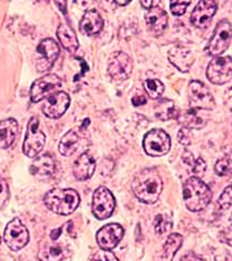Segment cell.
Listing matches in <instances>:
<instances>
[{
    "mask_svg": "<svg viewBox=\"0 0 232 261\" xmlns=\"http://www.w3.org/2000/svg\"><path fill=\"white\" fill-rule=\"evenodd\" d=\"M46 142V136L39 127V120L37 117L30 119L26 140L23 143V152L30 158H34L43 150Z\"/></svg>",
    "mask_w": 232,
    "mask_h": 261,
    "instance_id": "5",
    "label": "cell"
},
{
    "mask_svg": "<svg viewBox=\"0 0 232 261\" xmlns=\"http://www.w3.org/2000/svg\"><path fill=\"white\" fill-rule=\"evenodd\" d=\"M231 169V159L229 156L223 157L219 159L216 165H215V172H216L219 176H223L230 172Z\"/></svg>",
    "mask_w": 232,
    "mask_h": 261,
    "instance_id": "31",
    "label": "cell"
},
{
    "mask_svg": "<svg viewBox=\"0 0 232 261\" xmlns=\"http://www.w3.org/2000/svg\"><path fill=\"white\" fill-rule=\"evenodd\" d=\"M215 260L216 261H231V257L229 254H223V255H218L215 257Z\"/></svg>",
    "mask_w": 232,
    "mask_h": 261,
    "instance_id": "42",
    "label": "cell"
},
{
    "mask_svg": "<svg viewBox=\"0 0 232 261\" xmlns=\"http://www.w3.org/2000/svg\"><path fill=\"white\" fill-rule=\"evenodd\" d=\"M146 102V97L143 95H138L132 98V103L134 106H142Z\"/></svg>",
    "mask_w": 232,
    "mask_h": 261,
    "instance_id": "39",
    "label": "cell"
},
{
    "mask_svg": "<svg viewBox=\"0 0 232 261\" xmlns=\"http://www.w3.org/2000/svg\"><path fill=\"white\" fill-rule=\"evenodd\" d=\"M189 101L191 103V107L194 110L203 109V110H212L215 107V100L202 82L192 81L189 85L188 89Z\"/></svg>",
    "mask_w": 232,
    "mask_h": 261,
    "instance_id": "11",
    "label": "cell"
},
{
    "mask_svg": "<svg viewBox=\"0 0 232 261\" xmlns=\"http://www.w3.org/2000/svg\"><path fill=\"white\" fill-rule=\"evenodd\" d=\"M62 84L61 79L56 74H46L43 77L36 80L31 87V100L38 102L43 100L48 95L59 88Z\"/></svg>",
    "mask_w": 232,
    "mask_h": 261,
    "instance_id": "13",
    "label": "cell"
},
{
    "mask_svg": "<svg viewBox=\"0 0 232 261\" xmlns=\"http://www.w3.org/2000/svg\"><path fill=\"white\" fill-rule=\"evenodd\" d=\"M155 232L157 235H163L172 227V221L166 215H158L155 219Z\"/></svg>",
    "mask_w": 232,
    "mask_h": 261,
    "instance_id": "30",
    "label": "cell"
},
{
    "mask_svg": "<svg viewBox=\"0 0 232 261\" xmlns=\"http://www.w3.org/2000/svg\"><path fill=\"white\" fill-rule=\"evenodd\" d=\"M145 152L151 157H163L171 148V140L164 129L155 128L148 132L143 140Z\"/></svg>",
    "mask_w": 232,
    "mask_h": 261,
    "instance_id": "4",
    "label": "cell"
},
{
    "mask_svg": "<svg viewBox=\"0 0 232 261\" xmlns=\"http://www.w3.org/2000/svg\"><path fill=\"white\" fill-rule=\"evenodd\" d=\"M19 132L16 120L10 118L0 121V149H7L14 143Z\"/></svg>",
    "mask_w": 232,
    "mask_h": 261,
    "instance_id": "21",
    "label": "cell"
},
{
    "mask_svg": "<svg viewBox=\"0 0 232 261\" xmlns=\"http://www.w3.org/2000/svg\"><path fill=\"white\" fill-rule=\"evenodd\" d=\"M95 169L96 163L94 158L88 152H84L74 162L73 174L79 181H85V179L92 177Z\"/></svg>",
    "mask_w": 232,
    "mask_h": 261,
    "instance_id": "19",
    "label": "cell"
},
{
    "mask_svg": "<svg viewBox=\"0 0 232 261\" xmlns=\"http://www.w3.org/2000/svg\"><path fill=\"white\" fill-rule=\"evenodd\" d=\"M154 112L156 118L161 121L176 120L180 114V110L177 108L175 102L169 99H160L154 108Z\"/></svg>",
    "mask_w": 232,
    "mask_h": 261,
    "instance_id": "25",
    "label": "cell"
},
{
    "mask_svg": "<svg viewBox=\"0 0 232 261\" xmlns=\"http://www.w3.org/2000/svg\"><path fill=\"white\" fill-rule=\"evenodd\" d=\"M70 106V96L64 92H57L47 98L43 106V113L47 118L58 119L62 117Z\"/></svg>",
    "mask_w": 232,
    "mask_h": 261,
    "instance_id": "15",
    "label": "cell"
},
{
    "mask_svg": "<svg viewBox=\"0 0 232 261\" xmlns=\"http://www.w3.org/2000/svg\"><path fill=\"white\" fill-rule=\"evenodd\" d=\"M231 35L232 30L230 22L228 20L220 21L216 25V28H215L208 46L206 48L208 55L213 57H217L225 53L230 46Z\"/></svg>",
    "mask_w": 232,
    "mask_h": 261,
    "instance_id": "6",
    "label": "cell"
},
{
    "mask_svg": "<svg viewBox=\"0 0 232 261\" xmlns=\"http://www.w3.org/2000/svg\"><path fill=\"white\" fill-rule=\"evenodd\" d=\"M4 240L7 246L13 251H18L27 246L30 241V235L28 228L21 222L20 219L14 218L7 224Z\"/></svg>",
    "mask_w": 232,
    "mask_h": 261,
    "instance_id": "7",
    "label": "cell"
},
{
    "mask_svg": "<svg viewBox=\"0 0 232 261\" xmlns=\"http://www.w3.org/2000/svg\"><path fill=\"white\" fill-rule=\"evenodd\" d=\"M141 5H142V7L145 8V9L150 10L151 8H153L155 6V3L154 2H141Z\"/></svg>",
    "mask_w": 232,
    "mask_h": 261,
    "instance_id": "43",
    "label": "cell"
},
{
    "mask_svg": "<svg viewBox=\"0 0 232 261\" xmlns=\"http://www.w3.org/2000/svg\"><path fill=\"white\" fill-rule=\"evenodd\" d=\"M104 20L102 15L96 10H88L83 15L80 22V30L87 36H93L98 34L103 30Z\"/></svg>",
    "mask_w": 232,
    "mask_h": 261,
    "instance_id": "20",
    "label": "cell"
},
{
    "mask_svg": "<svg viewBox=\"0 0 232 261\" xmlns=\"http://www.w3.org/2000/svg\"><path fill=\"white\" fill-rule=\"evenodd\" d=\"M65 256V250L62 245L56 243H44L39 246L38 259L40 261H61Z\"/></svg>",
    "mask_w": 232,
    "mask_h": 261,
    "instance_id": "23",
    "label": "cell"
},
{
    "mask_svg": "<svg viewBox=\"0 0 232 261\" xmlns=\"http://www.w3.org/2000/svg\"><path fill=\"white\" fill-rule=\"evenodd\" d=\"M133 70V62L130 56L122 51L112 54L108 61V73L115 82H123L130 77Z\"/></svg>",
    "mask_w": 232,
    "mask_h": 261,
    "instance_id": "12",
    "label": "cell"
},
{
    "mask_svg": "<svg viewBox=\"0 0 232 261\" xmlns=\"http://www.w3.org/2000/svg\"><path fill=\"white\" fill-rule=\"evenodd\" d=\"M193 171L194 173L197 174V175H202L205 171H206V162L202 159V158H197V159H194V162H193Z\"/></svg>",
    "mask_w": 232,
    "mask_h": 261,
    "instance_id": "37",
    "label": "cell"
},
{
    "mask_svg": "<svg viewBox=\"0 0 232 261\" xmlns=\"http://www.w3.org/2000/svg\"><path fill=\"white\" fill-rule=\"evenodd\" d=\"M231 186H228L227 189L223 191V193L221 194L220 198L218 200V203L221 209H228L231 206Z\"/></svg>",
    "mask_w": 232,
    "mask_h": 261,
    "instance_id": "36",
    "label": "cell"
},
{
    "mask_svg": "<svg viewBox=\"0 0 232 261\" xmlns=\"http://www.w3.org/2000/svg\"><path fill=\"white\" fill-rule=\"evenodd\" d=\"M44 202L55 214L68 216L80 205V196L77 191L71 189H54L45 195Z\"/></svg>",
    "mask_w": 232,
    "mask_h": 261,
    "instance_id": "3",
    "label": "cell"
},
{
    "mask_svg": "<svg viewBox=\"0 0 232 261\" xmlns=\"http://www.w3.org/2000/svg\"><path fill=\"white\" fill-rule=\"evenodd\" d=\"M145 22L148 31L153 36L158 37L168 25V14L158 6H154L145 14Z\"/></svg>",
    "mask_w": 232,
    "mask_h": 261,
    "instance_id": "17",
    "label": "cell"
},
{
    "mask_svg": "<svg viewBox=\"0 0 232 261\" xmlns=\"http://www.w3.org/2000/svg\"><path fill=\"white\" fill-rule=\"evenodd\" d=\"M9 185H8L5 178L0 177V210L6 206L7 201L9 200Z\"/></svg>",
    "mask_w": 232,
    "mask_h": 261,
    "instance_id": "32",
    "label": "cell"
},
{
    "mask_svg": "<svg viewBox=\"0 0 232 261\" xmlns=\"http://www.w3.org/2000/svg\"><path fill=\"white\" fill-rule=\"evenodd\" d=\"M79 147V135L76 130H69L59 142V151L64 157H70L77 151Z\"/></svg>",
    "mask_w": 232,
    "mask_h": 261,
    "instance_id": "27",
    "label": "cell"
},
{
    "mask_svg": "<svg viewBox=\"0 0 232 261\" xmlns=\"http://www.w3.org/2000/svg\"><path fill=\"white\" fill-rule=\"evenodd\" d=\"M36 69L39 73L51 70L60 54L59 45L53 38L43 39L36 49Z\"/></svg>",
    "mask_w": 232,
    "mask_h": 261,
    "instance_id": "8",
    "label": "cell"
},
{
    "mask_svg": "<svg viewBox=\"0 0 232 261\" xmlns=\"http://www.w3.org/2000/svg\"><path fill=\"white\" fill-rule=\"evenodd\" d=\"M90 261H119V259L110 250L102 249L101 251L95 252Z\"/></svg>",
    "mask_w": 232,
    "mask_h": 261,
    "instance_id": "33",
    "label": "cell"
},
{
    "mask_svg": "<svg viewBox=\"0 0 232 261\" xmlns=\"http://www.w3.org/2000/svg\"><path fill=\"white\" fill-rule=\"evenodd\" d=\"M124 230L118 223H110L103 226L96 234V240L103 250H111L123 238Z\"/></svg>",
    "mask_w": 232,
    "mask_h": 261,
    "instance_id": "14",
    "label": "cell"
},
{
    "mask_svg": "<svg viewBox=\"0 0 232 261\" xmlns=\"http://www.w3.org/2000/svg\"><path fill=\"white\" fill-rule=\"evenodd\" d=\"M115 5H119V6H126L129 4V2H114Z\"/></svg>",
    "mask_w": 232,
    "mask_h": 261,
    "instance_id": "44",
    "label": "cell"
},
{
    "mask_svg": "<svg viewBox=\"0 0 232 261\" xmlns=\"http://www.w3.org/2000/svg\"><path fill=\"white\" fill-rule=\"evenodd\" d=\"M217 12V3L214 0H202L198 3L191 14L193 25L198 29H205L210 25L213 16Z\"/></svg>",
    "mask_w": 232,
    "mask_h": 261,
    "instance_id": "16",
    "label": "cell"
},
{
    "mask_svg": "<svg viewBox=\"0 0 232 261\" xmlns=\"http://www.w3.org/2000/svg\"><path fill=\"white\" fill-rule=\"evenodd\" d=\"M182 159H183V161L187 163V165H190V166H192L193 162H194L193 154L190 152V151H188V150L183 153V156H182Z\"/></svg>",
    "mask_w": 232,
    "mask_h": 261,
    "instance_id": "40",
    "label": "cell"
},
{
    "mask_svg": "<svg viewBox=\"0 0 232 261\" xmlns=\"http://www.w3.org/2000/svg\"><path fill=\"white\" fill-rule=\"evenodd\" d=\"M193 140V135L191 129H189L187 127H182L179 132H178V141L180 144L188 146L192 143Z\"/></svg>",
    "mask_w": 232,
    "mask_h": 261,
    "instance_id": "34",
    "label": "cell"
},
{
    "mask_svg": "<svg viewBox=\"0 0 232 261\" xmlns=\"http://www.w3.org/2000/svg\"><path fill=\"white\" fill-rule=\"evenodd\" d=\"M115 200L112 193L104 186L98 187L93 194L92 210L98 220L108 219L114 210Z\"/></svg>",
    "mask_w": 232,
    "mask_h": 261,
    "instance_id": "10",
    "label": "cell"
},
{
    "mask_svg": "<svg viewBox=\"0 0 232 261\" xmlns=\"http://www.w3.org/2000/svg\"><path fill=\"white\" fill-rule=\"evenodd\" d=\"M182 243H183V238H182V235L178 233L170 234L163 247L161 261H172L178 250L181 248Z\"/></svg>",
    "mask_w": 232,
    "mask_h": 261,
    "instance_id": "26",
    "label": "cell"
},
{
    "mask_svg": "<svg viewBox=\"0 0 232 261\" xmlns=\"http://www.w3.org/2000/svg\"><path fill=\"white\" fill-rule=\"evenodd\" d=\"M206 75L211 83L216 85H222L230 82L232 77V61L230 57H215L208 64Z\"/></svg>",
    "mask_w": 232,
    "mask_h": 261,
    "instance_id": "9",
    "label": "cell"
},
{
    "mask_svg": "<svg viewBox=\"0 0 232 261\" xmlns=\"http://www.w3.org/2000/svg\"><path fill=\"white\" fill-rule=\"evenodd\" d=\"M180 261H203V259L200 256L194 254V252H189V254L182 257Z\"/></svg>",
    "mask_w": 232,
    "mask_h": 261,
    "instance_id": "38",
    "label": "cell"
},
{
    "mask_svg": "<svg viewBox=\"0 0 232 261\" xmlns=\"http://www.w3.org/2000/svg\"><path fill=\"white\" fill-rule=\"evenodd\" d=\"M60 234H61V228H56V230H54V231L51 233V239H52V241H57L58 239H59Z\"/></svg>",
    "mask_w": 232,
    "mask_h": 261,
    "instance_id": "41",
    "label": "cell"
},
{
    "mask_svg": "<svg viewBox=\"0 0 232 261\" xmlns=\"http://www.w3.org/2000/svg\"><path fill=\"white\" fill-rule=\"evenodd\" d=\"M178 119L183 124V127H187L189 129H198L204 127L205 125V121L197 116L196 110L194 109L187 110L183 113L180 112Z\"/></svg>",
    "mask_w": 232,
    "mask_h": 261,
    "instance_id": "28",
    "label": "cell"
},
{
    "mask_svg": "<svg viewBox=\"0 0 232 261\" xmlns=\"http://www.w3.org/2000/svg\"><path fill=\"white\" fill-rule=\"evenodd\" d=\"M212 191L200 177L188 178L183 184V200L185 207L192 212L204 210L212 200Z\"/></svg>",
    "mask_w": 232,
    "mask_h": 261,
    "instance_id": "2",
    "label": "cell"
},
{
    "mask_svg": "<svg viewBox=\"0 0 232 261\" xmlns=\"http://www.w3.org/2000/svg\"><path fill=\"white\" fill-rule=\"evenodd\" d=\"M144 88L147 96H150L152 99H158L165 91V86L159 80L148 79L144 82Z\"/></svg>",
    "mask_w": 232,
    "mask_h": 261,
    "instance_id": "29",
    "label": "cell"
},
{
    "mask_svg": "<svg viewBox=\"0 0 232 261\" xmlns=\"http://www.w3.org/2000/svg\"><path fill=\"white\" fill-rule=\"evenodd\" d=\"M57 36L62 47L71 54H74L79 48V40L74 31L65 24H60L57 30Z\"/></svg>",
    "mask_w": 232,
    "mask_h": 261,
    "instance_id": "24",
    "label": "cell"
},
{
    "mask_svg": "<svg viewBox=\"0 0 232 261\" xmlns=\"http://www.w3.org/2000/svg\"><path fill=\"white\" fill-rule=\"evenodd\" d=\"M189 2H172L170 4V9L173 15H183L187 11V8L189 7Z\"/></svg>",
    "mask_w": 232,
    "mask_h": 261,
    "instance_id": "35",
    "label": "cell"
},
{
    "mask_svg": "<svg viewBox=\"0 0 232 261\" xmlns=\"http://www.w3.org/2000/svg\"><path fill=\"white\" fill-rule=\"evenodd\" d=\"M164 190V182L158 171L147 168L136 174L132 183V191L135 197L144 203H155Z\"/></svg>",
    "mask_w": 232,
    "mask_h": 261,
    "instance_id": "1",
    "label": "cell"
},
{
    "mask_svg": "<svg viewBox=\"0 0 232 261\" xmlns=\"http://www.w3.org/2000/svg\"><path fill=\"white\" fill-rule=\"evenodd\" d=\"M56 170V162L53 156L48 153L43 154L33 161L31 165L30 171L34 176L38 177H48L52 176L55 173Z\"/></svg>",
    "mask_w": 232,
    "mask_h": 261,
    "instance_id": "22",
    "label": "cell"
},
{
    "mask_svg": "<svg viewBox=\"0 0 232 261\" xmlns=\"http://www.w3.org/2000/svg\"><path fill=\"white\" fill-rule=\"evenodd\" d=\"M168 58L170 63L181 72H188L195 61L194 54L185 47H175L169 51Z\"/></svg>",
    "mask_w": 232,
    "mask_h": 261,
    "instance_id": "18",
    "label": "cell"
}]
</instances>
